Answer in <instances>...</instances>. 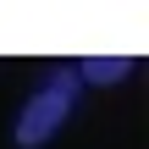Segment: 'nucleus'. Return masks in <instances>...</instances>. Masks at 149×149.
I'll return each instance as SVG.
<instances>
[{"instance_id": "obj_1", "label": "nucleus", "mask_w": 149, "mask_h": 149, "mask_svg": "<svg viewBox=\"0 0 149 149\" xmlns=\"http://www.w3.org/2000/svg\"><path fill=\"white\" fill-rule=\"evenodd\" d=\"M72 100H77V77L72 72H55L28 105H22V116H17V144L22 149H39L50 133H61V122H66V111H72Z\"/></svg>"}, {"instance_id": "obj_2", "label": "nucleus", "mask_w": 149, "mask_h": 149, "mask_svg": "<svg viewBox=\"0 0 149 149\" xmlns=\"http://www.w3.org/2000/svg\"><path fill=\"white\" fill-rule=\"evenodd\" d=\"M127 72H133L127 55H88V61H83V77H88V83H122Z\"/></svg>"}]
</instances>
